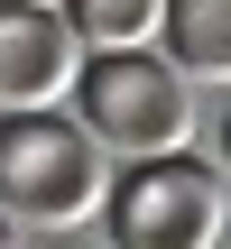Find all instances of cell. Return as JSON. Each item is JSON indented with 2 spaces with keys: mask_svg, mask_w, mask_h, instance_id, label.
I'll list each match as a JSON object with an SVG mask.
<instances>
[{
  "mask_svg": "<svg viewBox=\"0 0 231 249\" xmlns=\"http://www.w3.org/2000/svg\"><path fill=\"white\" fill-rule=\"evenodd\" d=\"M74 111L120 166L194 148V74L167 46H93L83 74H74Z\"/></svg>",
  "mask_w": 231,
  "mask_h": 249,
  "instance_id": "cell-2",
  "label": "cell"
},
{
  "mask_svg": "<svg viewBox=\"0 0 231 249\" xmlns=\"http://www.w3.org/2000/svg\"><path fill=\"white\" fill-rule=\"evenodd\" d=\"M65 18L83 28V46H157L167 0H65Z\"/></svg>",
  "mask_w": 231,
  "mask_h": 249,
  "instance_id": "cell-6",
  "label": "cell"
},
{
  "mask_svg": "<svg viewBox=\"0 0 231 249\" xmlns=\"http://www.w3.org/2000/svg\"><path fill=\"white\" fill-rule=\"evenodd\" d=\"M83 28L65 18V0H0V111H46L74 102L83 74Z\"/></svg>",
  "mask_w": 231,
  "mask_h": 249,
  "instance_id": "cell-4",
  "label": "cell"
},
{
  "mask_svg": "<svg viewBox=\"0 0 231 249\" xmlns=\"http://www.w3.org/2000/svg\"><path fill=\"white\" fill-rule=\"evenodd\" d=\"M102 139L83 129V111H0V203L28 222V231H83L102 222L111 203V176H102Z\"/></svg>",
  "mask_w": 231,
  "mask_h": 249,
  "instance_id": "cell-1",
  "label": "cell"
},
{
  "mask_svg": "<svg viewBox=\"0 0 231 249\" xmlns=\"http://www.w3.org/2000/svg\"><path fill=\"white\" fill-rule=\"evenodd\" d=\"M157 46H167L194 83H231V0H167Z\"/></svg>",
  "mask_w": 231,
  "mask_h": 249,
  "instance_id": "cell-5",
  "label": "cell"
},
{
  "mask_svg": "<svg viewBox=\"0 0 231 249\" xmlns=\"http://www.w3.org/2000/svg\"><path fill=\"white\" fill-rule=\"evenodd\" d=\"M222 166H231V120H222Z\"/></svg>",
  "mask_w": 231,
  "mask_h": 249,
  "instance_id": "cell-7",
  "label": "cell"
},
{
  "mask_svg": "<svg viewBox=\"0 0 231 249\" xmlns=\"http://www.w3.org/2000/svg\"><path fill=\"white\" fill-rule=\"evenodd\" d=\"M102 222H111V240H130V249H204V240H222L231 194H222V176L194 148H167V157H130L111 176Z\"/></svg>",
  "mask_w": 231,
  "mask_h": 249,
  "instance_id": "cell-3",
  "label": "cell"
}]
</instances>
